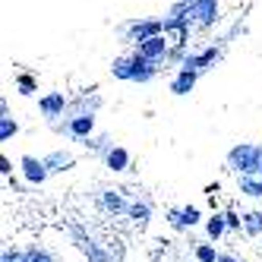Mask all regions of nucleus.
<instances>
[{
	"label": "nucleus",
	"instance_id": "nucleus-1",
	"mask_svg": "<svg viewBox=\"0 0 262 262\" xmlns=\"http://www.w3.org/2000/svg\"><path fill=\"white\" fill-rule=\"evenodd\" d=\"M158 54H164V38L161 35H155V38H148V41L139 45V57H145V60H155Z\"/></svg>",
	"mask_w": 262,
	"mask_h": 262
},
{
	"label": "nucleus",
	"instance_id": "nucleus-2",
	"mask_svg": "<svg viewBox=\"0 0 262 262\" xmlns=\"http://www.w3.org/2000/svg\"><path fill=\"white\" fill-rule=\"evenodd\" d=\"M193 16H199V23H212V16H215V0H196Z\"/></svg>",
	"mask_w": 262,
	"mask_h": 262
},
{
	"label": "nucleus",
	"instance_id": "nucleus-3",
	"mask_svg": "<svg viewBox=\"0 0 262 262\" xmlns=\"http://www.w3.org/2000/svg\"><path fill=\"white\" fill-rule=\"evenodd\" d=\"M190 85H193V70H183L177 76V82H174V92H186Z\"/></svg>",
	"mask_w": 262,
	"mask_h": 262
},
{
	"label": "nucleus",
	"instance_id": "nucleus-4",
	"mask_svg": "<svg viewBox=\"0 0 262 262\" xmlns=\"http://www.w3.org/2000/svg\"><path fill=\"white\" fill-rule=\"evenodd\" d=\"M26 167H29V177H32V180H41V177H45V171H41V164H35L32 158H26Z\"/></svg>",
	"mask_w": 262,
	"mask_h": 262
},
{
	"label": "nucleus",
	"instance_id": "nucleus-5",
	"mask_svg": "<svg viewBox=\"0 0 262 262\" xmlns=\"http://www.w3.org/2000/svg\"><path fill=\"white\" fill-rule=\"evenodd\" d=\"M85 129H92V117H79L73 123V133H85Z\"/></svg>",
	"mask_w": 262,
	"mask_h": 262
},
{
	"label": "nucleus",
	"instance_id": "nucleus-6",
	"mask_svg": "<svg viewBox=\"0 0 262 262\" xmlns=\"http://www.w3.org/2000/svg\"><path fill=\"white\" fill-rule=\"evenodd\" d=\"M123 161H126V155H123V152H114V155H111V167H120Z\"/></svg>",
	"mask_w": 262,
	"mask_h": 262
},
{
	"label": "nucleus",
	"instance_id": "nucleus-7",
	"mask_svg": "<svg viewBox=\"0 0 262 262\" xmlns=\"http://www.w3.org/2000/svg\"><path fill=\"white\" fill-rule=\"evenodd\" d=\"M57 104H60V98H48V101H45V111H54Z\"/></svg>",
	"mask_w": 262,
	"mask_h": 262
}]
</instances>
